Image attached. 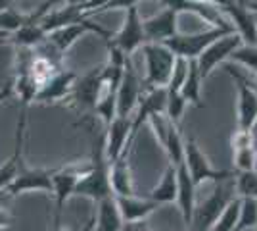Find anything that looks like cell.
I'll list each match as a JSON object with an SVG mask.
<instances>
[{
  "mask_svg": "<svg viewBox=\"0 0 257 231\" xmlns=\"http://www.w3.org/2000/svg\"><path fill=\"white\" fill-rule=\"evenodd\" d=\"M177 189H179V185H177V168L167 164V168H165V172H163V176L160 179V183L148 193V198L154 200V202H158L160 206L171 204V202L177 200Z\"/></svg>",
  "mask_w": 257,
  "mask_h": 231,
  "instance_id": "cell-24",
  "label": "cell"
},
{
  "mask_svg": "<svg viewBox=\"0 0 257 231\" xmlns=\"http://www.w3.org/2000/svg\"><path fill=\"white\" fill-rule=\"evenodd\" d=\"M111 187H109V177H107V160L104 154V139H100L92 146V160L88 172L81 176L75 187L73 197H86L94 204L102 198L111 197Z\"/></svg>",
  "mask_w": 257,
  "mask_h": 231,
  "instance_id": "cell-1",
  "label": "cell"
},
{
  "mask_svg": "<svg viewBox=\"0 0 257 231\" xmlns=\"http://www.w3.org/2000/svg\"><path fill=\"white\" fill-rule=\"evenodd\" d=\"M12 221H14V218H12L10 212H8L6 208H0V231L8 229V227L12 225Z\"/></svg>",
  "mask_w": 257,
  "mask_h": 231,
  "instance_id": "cell-35",
  "label": "cell"
},
{
  "mask_svg": "<svg viewBox=\"0 0 257 231\" xmlns=\"http://www.w3.org/2000/svg\"><path fill=\"white\" fill-rule=\"evenodd\" d=\"M186 100L181 97V93H167V104H165V118L179 125L184 116V110H186Z\"/></svg>",
  "mask_w": 257,
  "mask_h": 231,
  "instance_id": "cell-32",
  "label": "cell"
},
{
  "mask_svg": "<svg viewBox=\"0 0 257 231\" xmlns=\"http://www.w3.org/2000/svg\"><path fill=\"white\" fill-rule=\"evenodd\" d=\"M232 162H234L236 174L240 172H255L257 168V152L251 143L249 131L236 129L232 135Z\"/></svg>",
  "mask_w": 257,
  "mask_h": 231,
  "instance_id": "cell-19",
  "label": "cell"
},
{
  "mask_svg": "<svg viewBox=\"0 0 257 231\" xmlns=\"http://www.w3.org/2000/svg\"><path fill=\"white\" fill-rule=\"evenodd\" d=\"M115 200H117L119 212L125 223H142L150 214L160 208V204L150 200L148 197L140 198L133 195V197H115Z\"/></svg>",
  "mask_w": 257,
  "mask_h": 231,
  "instance_id": "cell-21",
  "label": "cell"
},
{
  "mask_svg": "<svg viewBox=\"0 0 257 231\" xmlns=\"http://www.w3.org/2000/svg\"><path fill=\"white\" fill-rule=\"evenodd\" d=\"M10 200H12L10 193H8L6 189H0V208H6Z\"/></svg>",
  "mask_w": 257,
  "mask_h": 231,
  "instance_id": "cell-37",
  "label": "cell"
},
{
  "mask_svg": "<svg viewBox=\"0 0 257 231\" xmlns=\"http://www.w3.org/2000/svg\"><path fill=\"white\" fill-rule=\"evenodd\" d=\"M140 48H142L144 66H146L144 85L148 89L167 87L177 56L173 54L171 48L165 46L163 43H146Z\"/></svg>",
  "mask_w": 257,
  "mask_h": 231,
  "instance_id": "cell-4",
  "label": "cell"
},
{
  "mask_svg": "<svg viewBox=\"0 0 257 231\" xmlns=\"http://www.w3.org/2000/svg\"><path fill=\"white\" fill-rule=\"evenodd\" d=\"M190 2H207V4H213V6H217V8L221 10L223 6H226V4H230L232 0H190Z\"/></svg>",
  "mask_w": 257,
  "mask_h": 231,
  "instance_id": "cell-38",
  "label": "cell"
},
{
  "mask_svg": "<svg viewBox=\"0 0 257 231\" xmlns=\"http://www.w3.org/2000/svg\"><path fill=\"white\" fill-rule=\"evenodd\" d=\"M184 166H186L188 174L192 177V183L196 185V189L207 183V181L219 183V181H226V179L234 177L232 172L213 168L209 158L205 156V152L200 148V144L196 143L194 139L184 141Z\"/></svg>",
  "mask_w": 257,
  "mask_h": 231,
  "instance_id": "cell-5",
  "label": "cell"
},
{
  "mask_svg": "<svg viewBox=\"0 0 257 231\" xmlns=\"http://www.w3.org/2000/svg\"><path fill=\"white\" fill-rule=\"evenodd\" d=\"M133 133V123L131 118H115L106 127V137H104V154H106L107 164L121 158L123 154H128V146L133 143L131 139Z\"/></svg>",
  "mask_w": 257,
  "mask_h": 231,
  "instance_id": "cell-13",
  "label": "cell"
},
{
  "mask_svg": "<svg viewBox=\"0 0 257 231\" xmlns=\"http://www.w3.org/2000/svg\"><path fill=\"white\" fill-rule=\"evenodd\" d=\"M257 229V200L255 198H240V214L234 231Z\"/></svg>",
  "mask_w": 257,
  "mask_h": 231,
  "instance_id": "cell-28",
  "label": "cell"
},
{
  "mask_svg": "<svg viewBox=\"0 0 257 231\" xmlns=\"http://www.w3.org/2000/svg\"><path fill=\"white\" fill-rule=\"evenodd\" d=\"M107 2H109V0H88V2L79 4V6H81V10H83V16H88V14H96V12H100Z\"/></svg>",
  "mask_w": 257,
  "mask_h": 231,
  "instance_id": "cell-34",
  "label": "cell"
},
{
  "mask_svg": "<svg viewBox=\"0 0 257 231\" xmlns=\"http://www.w3.org/2000/svg\"><path fill=\"white\" fill-rule=\"evenodd\" d=\"M77 2H79V0H77Z\"/></svg>",
  "mask_w": 257,
  "mask_h": 231,
  "instance_id": "cell-45",
  "label": "cell"
},
{
  "mask_svg": "<svg viewBox=\"0 0 257 231\" xmlns=\"http://www.w3.org/2000/svg\"><path fill=\"white\" fill-rule=\"evenodd\" d=\"M12 93H14V89H12V81L10 83H6L4 87L0 89V104L4 102V100H8L12 97Z\"/></svg>",
  "mask_w": 257,
  "mask_h": 231,
  "instance_id": "cell-36",
  "label": "cell"
},
{
  "mask_svg": "<svg viewBox=\"0 0 257 231\" xmlns=\"http://www.w3.org/2000/svg\"><path fill=\"white\" fill-rule=\"evenodd\" d=\"M242 44V39L238 37V33H228L221 39H217L215 43H211L205 48L202 54L196 58V64H198V71L202 81H205L207 77L213 73V69L219 64H225L228 60V56L234 52L236 48Z\"/></svg>",
  "mask_w": 257,
  "mask_h": 231,
  "instance_id": "cell-7",
  "label": "cell"
},
{
  "mask_svg": "<svg viewBox=\"0 0 257 231\" xmlns=\"http://www.w3.org/2000/svg\"><path fill=\"white\" fill-rule=\"evenodd\" d=\"M107 177H109V187H111L113 197H133L135 195L128 154H123L121 158L107 164Z\"/></svg>",
  "mask_w": 257,
  "mask_h": 231,
  "instance_id": "cell-20",
  "label": "cell"
},
{
  "mask_svg": "<svg viewBox=\"0 0 257 231\" xmlns=\"http://www.w3.org/2000/svg\"><path fill=\"white\" fill-rule=\"evenodd\" d=\"M236 197L255 198L257 200V172H240L234 177Z\"/></svg>",
  "mask_w": 257,
  "mask_h": 231,
  "instance_id": "cell-31",
  "label": "cell"
},
{
  "mask_svg": "<svg viewBox=\"0 0 257 231\" xmlns=\"http://www.w3.org/2000/svg\"><path fill=\"white\" fill-rule=\"evenodd\" d=\"M52 174L54 170H43V168H27V166H18V174L14 177L6 191L10 193V197H18L27 191H43L52 195Z\"/></svg>",
  "mask_w": 257,
  "mask_h": 231,
  "instance_id": "cell-10",
  "label": "cell"
},
{
  "mask_svg": "<svg viewBox=\"0 0 257 231\" xmlns=\"http://www.w3.org/2000/svg\"><path fill=\"white\" fill-rule=\"evenodd\" d=\"M140 231H152V229H148V227H144V225L140 223Z\"/></svg>",
  "mask_w": 257,
  "mask_h": 231,
  "instance_id": "cell-42",
  "label": "cell"
},
{
  "mask_svg": "<svg viewBox=\"0 0 257 231\" xmlns=\"http://www.w3.org/2000/svg\"><path fill=\"white\" fill-rule=\"evenodd\" d=\"M85 16H83V10H81V6H79V2H71V4H67V6H60V8H54L50 10L46 16H44L43 20L39 22V25L44 29V33H52L56 29H60V27H65V25H69V23H75L79 20H83Z\"/></svg>",
  "mask_w": 257,
  "mask_h": 231,
  "instance_id": "cell-23",
  "label": "cell"
},
{
  "mask_svg": "<svg viewBox=\"0 0 257 231\" xmlns=\"http://www.w3.org/2000/svg\"><path fill=\"white\" fill-rule=\"evenodd\" d=\"M142 29L146 43H167L175 35H179V14L163 8L156 16L142 20Z\"/></svg>",
  "mask_w": 257,
  "mask_h": 231,
  "instance_id": "cell-16",
  "label": "cell"
},
{
  "mask_svg": "<svg viewBox=\"0 0 257 231\" xmlns=\"http://www.w3.org/2000/svg\"><path fill=\"white\" fill-rule=\"evenodd\" d=\"M96 231H121L125 221L121 218L115 197H106L96 202V216L92 218Z\"/></svg>",
  "mask_w": 257,
  "mask_h": 231,
  "instance_id": "cell-22",
  "label": "cell"
},
{
  "mask_svg": "<svg viewBox=\"0 0 257 231\" xmlns=\"http://www.w3.org/2000/svg\"><path fill=\"white\" fill-rule=\"evenodd\" d=\"M202 77H200V71H198V64L196 60H188V73L184 77V83L181 87V97L186 100V104H194L198 108L204 106L202 102Z\"/></svg>",
  "mask_w": 257,
  "mask_h": 231,
  "instance_id": "cell-25",
  "label": "cell"
},
{
  "mask_svg": "<svg viewBox=\"0 0 257 231\" xmlns=\"http://www.w3.org/2000/svg\"><path fill=\"white\" fill-rule=\"evenodd\" d=\"M186 231H192V229H186Z\"/></svg>",
  "mask_w": 257,
  "mask_h": 231,
  "instance_id": "cell-44",
  "label": "cell"
},
{
  "mask_svg": "<svg viewBox=\"0 0 257 231\" xmlns=\"http://www.w3.org/2000/svg\"><path fill=\"white\" fill-rule=\"evenodd\" d=\"M48 35L44 33V29L39 23H27L22 29H18L16 33L10 35L8 43L16 44L18 48H37L39 44H43L46 41Z\"/></svg>",
  "mask_w": 257,
  "mask_h": 231,
  "instance_id": "cell-26",
  "label": "cell"
},
{
  "mask_svg": "<svg viewBox=\"0 0 257 231\" xmlns=\"http://www.w3.org/2000/svg\"><path fill=\"white\" fill-rule=\"evenodd\" d=\"M107 44L115 46L119 52L125 56H131L135 50H139L142 44H146V37H144V29H142V18H140L139 8H128L121 29L113 35V39L107 41Z\"/></svg>",
  "mask_w": 257,
  "mask_h": 231,
  "instance_id": "cell-8",
  "label": "cell"
},
{
  "mask_svg": "<svg viewBox=\"0 0 257 231\" xmlns=\"http://www.w3.org/2000/svg\"><path fill=\"white\" fill-rule=\"evenodd\" d=\"M121 231H140V223H125Z\"/></svg>",
  "mask_w": 257,
  "mask_h": 231,
  "instance_id": "cell-40",
  "label": "cell"
},
{
  "mask_svg": "<svg viewBox=\"0 0 257 231\" xmlns=\"http://www.w3.org/2000/svg\"><path fill=\"white\" fill-rule=\"evenodd\" d=\"M230 75L236 79L238 85V104H236V129L249 131L257 121V93L249 85L246 77L236 73L234 69H228Z\"/></svg>",
  "mask_w": 257,
  "mask_h": 231,
  "instance_id": "cell-11",
  "label": "cell"
},
{
  "mask_svg": "<svg viewBox=\"0 0 257 231\" xmlns=\"http://www.w3.org/2000/svg\"><path fill=\"white\" fill-rule=\"evenodd\" d=\"M90 162L69 164L54 170L52 174V195H54V221L52 231H64V208L65 202L73 197L75 187L83 174L88 172Z\"/></svg>",
  "mask_w": 257,
  "mask_h": 231,
  "instance_id": "cell-2",
  "label": "cell"
},
{
  "mask_svg": "<svg viewBox=\"0 0 257 231\" xmlns=\"http://www.w3.org/2000/svg\"><path fill=\"white\" fill-rule=\"evenodd\" d=\"M83 2H88V0H79V4H83Z\"/></svg>",
  "mask_w": 257,
  "mask_h": 231,
  "instance_id": "cell-43",
  "label": "cell"
},
{
  "mask_svg": "<svg viewBox=\"0 0 257 231\" xmlns=\"http://www.w3.org/2000/svg\"><path fill=\"white\" fill-rule=\"evenodd\" d=\"M177 206L182 214V221L188 227L190 220H192L194 208H196V185L192 183V177L188 174L186 166L181 164L177 166Z\"/></svg>",
  "mask_w": 257,
  "mask_h": 231,
  "instance_id": "cell-18",
  "label": "cell"
},
{
  "mask_svg": "<svg viewBox=\"0 0 257 231\" xmlns=\"http://www.w3.org/2000/svg\"><path fill=\"white\" fill-rule=\"evenodd\" d=\"M139 2L140 0H109L100 12H109V10H125L127 12L128 8H139Z\"/></svg>",
  "mask_w": 257,
  "mask_h": 231,
  "instance_id": "cell-33",
  "label": "cell"
},
{
  "mask_svg": "<svg viewBox=\"0 0 257 231\" xmlns=\"http://www.w3.org/2000/svg\"><path fill=\"white\" fill-rule=\"evenodd\" d=\"M142 97V83L139 79V73L133 66V60L127 58L123 75L117 87V116L119 118H131L133 112L137 110L139 100Z\"/></svg>",
  "mask_w": 257,
  "mask_h": 231,
  "instance_id": "cell-9",
  "label": "cell"
},
{
  "mask_svg": "<svg viewBox=\"0 0 257 231\" xmlns=\"http://www.w3.org/2000/svg\"><path fill=\"white\" fill-rule=\"evenodd\" d=\"M238 214H240V197H234L219 214L211 231H234L238 223Z\"/></svg>",
  "mask_w": 257,
  "mask_h": 231,
  "instance_id": "cell-29",
  "label": "cell"
},
{
  "mask_svg": "<svg viewBox=\"0 0 257 231\" xmlns=\"http://www.w3.org/2000/svg\"><path fill=\"white\" fill-rule=\"evenodd\" d=\"M228 33H234V29H223V27H207L205 31H198V33H179L173 39H169L167 43H163L165 46H169L173 50V54L179 58H186V60H196L198 56L204 52L205 48L211 43H215L217 39L225 37Z\"/></svg>",
  "mask_w": 257,
  "mask_h": 231,
  "instance_id": "cell-6",
  "label": "cell"
},
{
  "mask_svg": "<svg viewBox=\"0 0 257 231\" xmlns=\"http://www.w3.org/2000/svg\"><path fill=\"white\" fill-rule=\"evenodd\" d=\"M234 198V185L226 179L215 183L213 193L205 198L204 202H196L192 220L186 229L192 231H211L215 220L219 218V214L225 210V206Z\"/></svg>",
  "mask_w": 257,
  "mask_h": 231,
  "instance_id": "cell-3",
  "label": "cell"
},
{
  "mask_svg": "<svg viewBox=\"0 0 257 231\" xmlns=\"http://www.w3.org/2000/svg\"><path fill=\"white\" fill-rule=\"evenodd\" d=\"M249 135H251V143H253V148H255L257 152V121L253 123V127L249 129Z\"/></svg>",
  "mask_w": 257,
  "mask_h": 231,
  "instance_id": "cell-39",
  "label": "cell"
},
{
  "mask_svg": "<svg viewBox=\"0 0 257 231\" xmlns=\"http://www.w3.org/2000/svg\"><path fill=\"white\" fill-rule=\"evenodd\" d=\"M221 14L225 16L228 23L232 25L238 37L242 39L244 44H257V23L255 14L247 10L244 2H236L232 0L230 4H226L221 8Z\"/></svg>",
  "mask_w": 257,
  "mask_h": 231,
  "instance_id": "cell-14",
  "label": "cell"
},
{
  "mask_svg": "<svg viewBox=\"0 0 257 231\" xmlns=\"http://www.w3.org/2000/svg\"><path fill=\"white\" fill-rule=\"evenodd\" d=\"M86 33H98V35H102V37H106V39L109 37V33H107L106 29H102L100 25L88 22V20L83 18V20H79V22L69 23V25H65V27H60V29H56L52 33H48L46 41L52 44L58 52L64 54L67 48H71V46Z\"/></svg>",
  "mask_w": 257,
  "mask_h": 231,
  "instance_id": "cell-15",
  "label": "cell"
},
{
  "mask_svg": "<svg viewBox=\"0 0 257 231\" xmlns=\"http://www.w3.org/2000/svg\"><path fill=\"white\" fill-rule=\"evenodd\" d=\"M163 150L169 158V164L171 166H181L184 164V139H182L181 131H179V125L169 123V129H167V137H165V144H163Z\"/></svg>",
  "mask_w": 257,
  "mask_h": 231,
  "instance_id": "cell-27",
  "label": "cell"
},
{
  "mask_svg": "<svg viewBox=\"0 0 257 231\" xmlns=\"http://www.w3.org/2000/svg\"><path fill=\"white\" fill-rule=\"evenodd\" d=\"M10 6H12V0H0V12L10 8Z\"/></svg>",
  "mask_w": 257,
  "mask_h": 231,
  "instance_id": "cell-41",
  "label": "cell"
},
{
  "mask_svg": "<svg viewBox=\"0 0 257 231\" xmlns=\"http://www.w3.org/2000/svg\"><path fill=\"white\" fill-rule=\"evenodd\" d=\"M77 79V73L67 71V69H60L54 75H50L37 91L35 102H43V104H50V102H60V100H67L71 95V89Z\"/></svg>",
  "mask_w": 257,
  "mask_h": 231,
  "instance_id": "cell-17",
  "label": "cell"
},
{
  "mask_svg": "<svg viewBox=\"0 0 257 231\" xmlns=\"http://www.w3.org/2000/svg\"><path fill=\"white\" fill-rule=\"evenodd\" d=\"M102 89H104V81H102V69H90L88 73H85L83 77H77L73 89H71V95H69V102L75 104L79 108H88V110H94L98 99L102 95Z\"/></svg>",
  "mask_w": 257,
  "mask_h": 231,
  "instance_id": "cell-12",
  "label": "cell"
},
{
  "mask_svg": "<svg viewBox=\"0 0 257 231\" xmlns=\"http://www.w3.org/2000/svg\"><path fill=\"white\" fill-rule=\"evenodd\" d=\"M226 62H234L240 64L246 69H249L253 75H257V44H240L232 54L228 56Z\"/></svg>",
  "mask_w": 257,
  "mask_h": 231,
  "instance_id": "cell-30",
  "label": "cell"
}]
</instances>
